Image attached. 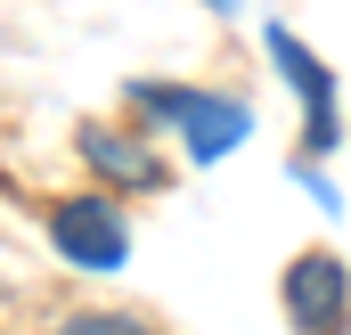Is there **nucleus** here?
<instances>
[{
  "label": "nucleus",
  "instance_id": "obj_1",
  "mask_svg": "<svg viewBox=\"0 0 351 335\" xmlns=\"http://www.w3.org/2000/svg\"><path fill=\"white\" fill-rule=\"evenodd\" d=\"M278 303H286L294 335H343V327H351V270H343L327 246H311V253L286 262Z\"/></svg>",
  "mask_w": 351,
  "mask_h": 335
},
{
  "label": "nucleus",
  "instance_id": "obj_2",
  "mask_svg": "<svg viewBox=\"0 0 351 335\" xmlns=\"http://www.w3.org/2000/svg\"><path fill=\"white\" fill-rule=\"evenodd\" d=\"M58 253L66 262H82V270H114L123 262V213L114 205H98V196H82V205H58Z\"/></svg>",
  "mask_w": 351,
  "mask_h": 335
},
{
  "label": "nucleus",
  "instance_id": "obj_3",
  "mask_svg": "<svg viewBox=\"0 0 351 335\" xmlns=\"http://www.w3.org/2000/svg\"><path fill=\"white\" fill-rule=\"evenodd\" d=\"M269 58L286 66V82L302 90V115H311V148H327V139H335V82H327V66H311L294 33H269Z\"/></svg>",
  "mask_w": 351,
  "mask_h": 335
},
{
  "label": "nucleus",
  "instance_id": "obj_4",
  "mask_svg": "<svg viewBox=\"0 0 351 335\" xmlns=\"http://www.w3.org/2000/svg\"><path fill=\"white\" fill-rule=\"evenodd\" d=\"M164 115H188V148L196 156H229L245 139V106L237 98H172Z\"/></svg>",
  "mask_w": 351,
  "mask_h": 335
},
{
  "label": "nucleus",
  "instance_id": "obj_5",
  "mask_svg": "<svg viewBox=\"0 0 351 335\" xmlns=\"http://www.w3.org/2000/svg\"><path fill=\"white\" fill-rule=\"evenodd\" d=\"M82 156H90V164H106L114 180H156V156H147V148H123L114 131H82Z\"/></svg>",
  "mask_w": 351,
  "mask_h": 335
},
{
  "label": "nucleus",
  "instance_id": "obj_6",
  "mask_svg": "<svg viewBox=\"0 0 351 335\" xmlns=\"http://www.w3.org/2000/svg\"><path fill=\"white\" fill-rule=\"evenodd\" d=\"M58 335H156V327L131 319V311H82V319H66Z\"/></svg>",
  "mask_w": 351,
  "mask_h": 335
}]
</instances>
